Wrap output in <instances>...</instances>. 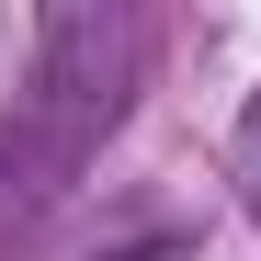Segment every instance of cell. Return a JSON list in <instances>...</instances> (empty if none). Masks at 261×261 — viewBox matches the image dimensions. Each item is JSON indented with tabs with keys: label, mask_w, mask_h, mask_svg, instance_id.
<instances>
[{
	"label": "cell",
	"mask_w": 261,
	"mask_h": 261,
	"mask_svg": "<svg viewBox=\"0 0 261 261\" xmlns=\"http://www.w3.org/2000/svg\"><path fill=\"white\" fill-rule=\"evenodd\" d=\"M125 57H137V23H125V12H57L46 23V91L68 114H114Z\"/></svg>",
	"instance_id": "1"
},
{
	"label": "cell",
	"mask_w": 261,
	"mask_h": 261,
	"mask_svg": "<svg viewBox=\"0 0 261 261\" xmlns=\"http://www.w3.org/2000/svg\"><path fill=\"white\" fill-rule=\"evenodd\" d=\"M239 193H250V216H261V102H250V125H239Z\"/></svg>",
	"instance_id": "2"
}]
</instances>
